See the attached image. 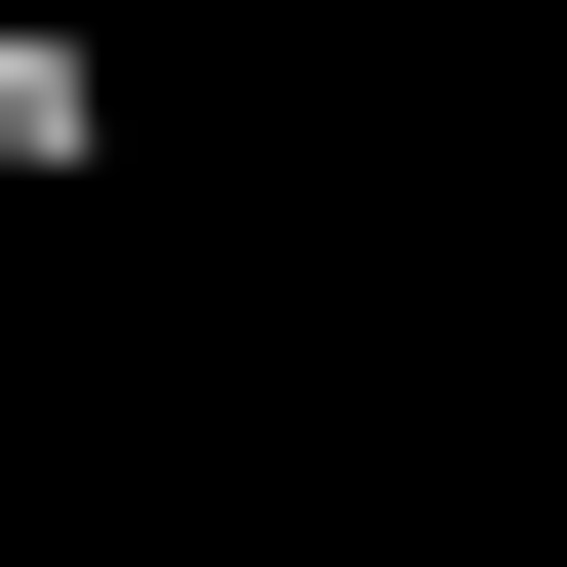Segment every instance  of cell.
<instances>
[{"instance_id": "obj_1", "label": "cell", "mask_w": 567, "mask_h": 567, "mask_svg": "<svg viewBox=\"0 0 567 567\" xmlns=\"http://www.w3.org/2000/svg\"><path fill=\"white\" fill-rule=\"evenodd\" d=\"M122 163V41H82V0H0V203H82Z\"/></svg>"}]
</instances>
